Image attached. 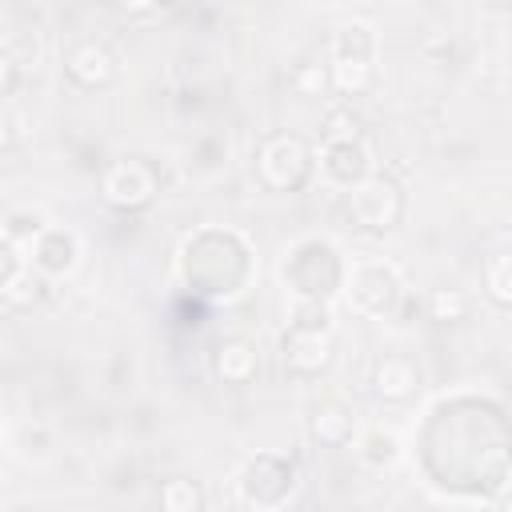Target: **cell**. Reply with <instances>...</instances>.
<instances>
[{"label": "cell", "mask_w": 512, "mask_h": 512, "mask_svg": "<svg viewBox=\"0 0 512 512\" xmlns=\"http://www.w3.org/2000/svg\"><path fill=\"white\" fill-rule=\"evenodd\" d=\"M284 280L296 292V300H332L344 288V264L340 252L328 240H300L284 260Z\"/></svg>", "instance_id": "obj_1"}, {"label": "cell", "mask_w": 512, "mask_h": 512, "mask_svg": "<svg viewBox=\"0 0 512 512\" xmlns=\"http://www.w3.org/2000/svg\"><path fill=\"white\" fill-rule=\"evenodd\" d=\"M316 168V152L296 132H276L256 148V176L268 192H296L308 184Z\"/></svg>", "instance_id": "obj_2"}, {"label": "cell", "mask_w": 512, "mask_h": 512, "mask_svg": "<svg viewBox=\"0 0 512 512\" xmlns=\"http://www.w3.org/2000/svg\"><path fill=\"white\" fill-rule=\"evenodd\" d=\"M344 292L356 316L380 320L392 316L404 300V280L396 272V264L388 260H360L352 272H344Z\"/></svg>", "instance_id": "obj_3"}, {"label": "cell", "mask_w": 512, "mask_h": 512, "mask_svg": "<svg viewBox=\"0 0 512 512\" xmlns=\"http://www.w3.org/2000/svg\"><path fill=\"white\" fill-rule=\"evenodd\" d=\"M348 216L364 228V232H388L400 224L404 216V192L392 176L384 172H368L364 180H356L348 188Z\"/></svg>", "instance_id": "obj_4"}, {"label": "cell", "mask_w": 512, "mask_h": 512, "mask_svg": "<svg viewBox=\"0 0 512 512\" xmlns=\"http://www.w3.org/2000/svg\"><path fill=\"white\" fill-rule=\"evenodd\" d=\"M236 488H240V500L244 504L276 508V504H284L296 492V464L288 456H280V452H256L240 468Z\"/></svg>", "instance_id": "obj_5"}, {"label": "cell", "mask_w": 512, "mask_h": 512, "mask_svg": "<svg viewBox=\"0 0 512 512\" xmlns=\"http://www.w3.org/2000/svg\"><path fill=\"white\" fill-rule=\"evenodd\" d=\"M156 192H160V176H156V168H152L148 160H140V156L116 160V164L104 172V180H100V196H104L112 208H120V212H140V208H148V204L156 200Z\"/></svg>", "instance_id": "obj_6"}, {"label": "cell", "mask_w": 512, "mask_h": 512, "mask_svg": "<svg viewBox=\"0 0 512 512\" xmlns=\"http://www.w3.org/2000/svg\"><path fill=\"white\" fill-rule=\"evenodd\" d=\"M284 368L288 376H300V380H312L320 376L328 364H332V324H304V320H292L288 332H284Z\"/></svg>", "instance_id": "obj_7"}, {"label": "cell", "mask_w": 512, "mask_h": 512, "mask_svg": "<svg viewBox=\"0 0 512 512\" xmlns=\"http://www.w3.org/2000/svg\"><path fill=\"white\" fill-rule=\"evenodd\" d=\"M116 72H120V60H116V52H112L104 40H80V44H72L68 56H64V76H68L76 88H84V92L108 88V84L116 80Z\"/></svg>", "instance_id": "obj_8"}, {"label": "cell", "mask_w": 512, "mask_h": 512, "mask_svg": "<svg viewBox=\"0 0 512 512\" xmlns=\"http://www.w3.org/2000/svg\"><path fill=\"white\" fill-rule=\"evenodd\" d=\"M316 164H320V172H324L328 184L352 188L356 180H364L372 172V152H368L364 140H324Z\"/></svg>", "instance_id": "obj_9"}, {"label": "cell", "mask_w": 512, "mask_h": 512, "mask_svg": "<svg viewBox=\"0 0 512 512\" xmlns=\"http://www.w3.org/2000/svg\"><path fill=\"white\" fill-rule=\"evenodd\" d=\"M80 264V240L68 228H40L32 240V268L44 276H68Z\"/></svg>", "instance_id": "obj_10"}, {"label": "cell", "mask_w": 512, "mask_h": 512, "mask_svg": "<svg viewBox=\"0 0 512 512\" xmlns=\"http://www.w3.org/2000/svg\"><path fill=\"white\" fill-rule=\"evenodd\" d=\"M260 372V348L248 340V336H228L216 344L212 352V376L228 388H240L248 384L252 376Z\"/></svg>", "instance_id": "obj_11"}, {"label": "cell", "mask_w": 512, "mask_h": 512, "mask_svg": "<svg viewBox=\"0 0 512 512\" xmlns=\"http://www.w3.org/2000/svg\"><path fill=\"white\" fill-rule=\"evenodd\" d=\"M372 392L380 396V400H392V404H400V400H408L416 388H420V368L408 360V356H380L376 364H372Z\"/></svg>", "instance_id": "obj_12"}, {"label": "cell", "mask_w": 512, "mask_h": 512, "mask_svg": "<svg viewBox=\"0 0 512 512\" xmlns=\"http://www.w3.org/2000/svg\"><path fill=\"white\" fill-rule=\"evenodd\" d=\"M308 440L320 448H344L352 440V412L340 400H316L308 408Z\"/></svg>", "instance_id": "obj_13"}, {"label": "cell", "mask_w": 512, "mask_h": 512, "mask_svg": "<svg viewBox=\"0 0 512 512\" xmlns=\"http://www.w3.org/2000/svg\"><path fill=\"white\" fill-rule=\"evenodd\" d=\"M328 60H376V32L364 20H344L332 28Z\"/></svg>", "instance_id": "obj_14"}, {"label": "cell", "mask_w": 512, "mask_h": 512, "mask_svg": "<svg viewBox=\"0 0 512 512\" xmlns=\"http://www.w3.org/2000/svg\"><path fill=\"white\" fill-rule=\"evenodd\" d=\"M44 296H48V276L36 272L32 264H20V272L0 288V300H4L12 312H32Z\"/></svg>", "instance_id": "obj_15"}, {"label": "cell", "mask_w": 512, "mask_h": 512, "mask_svg": "<svg viewBox=\"0 0 512 512\" xmlns=\"http://www.w3.org/2000/svg\"><path fill=\"white\" fill-rule=\"evenodd\" d=\"M484 292L500 312L512 308V256L508 252H492L484 260Z\"/></svg>", "instance_id": "obj_16"}, {"label": "cell", "mask_w": 512, "mask_h": 512, "mask_svg": "<svg viewBox=\"0 0 512 512\" xmlns=\"http://www.w3.org/2000/svg\"><path fill=\"white\" fill-rule=\"evenodd\" d=\"M424 308H428V320H436V324H460V320H468L472 300L460 288H432Z\"/></svg>", "instance_id": "obj_17"}, {"label": "cell", "mask_w": 512, "mask_h": 512, "mask_svg": "<svg viewBox=\"0 0 512 512\" xmlns=\"http://www.w3.org/2000/svg\"><path fill=\"white\" fill-rule=\"evenodd\" d=\"M160 504L168 508V512H200L204 508V492H200V484L196 480H164L160 484Z\"/></svg>", "instance_id": "obj_18"}, {"label": "cell", "mask_w": 512, "mask_h": 512, "mask_svg": "<svg viewBox=\"0 0 512 512\" xmlns=\"http://www.w3.org/2000/svg\"><path fill=\"white\" fill-rule=\"evenodd\" d=\"M292 88H296L300 96H308V100H320V96L332 88L328 64H320V60H304V64L292 72Z\"/></svg>", "instance_id": "obj_19"}, {"label": "cell", "mask_w": 512, "mask_h": 512, "mask_svg": "<svg viewBox=\"0 0 512 512\" xmlns=\"http://www.w3.org/2000/svg\"><path fill=\"white\" fill-rule=\"evenodd\" d=\"M360 456H364L368 464H392V460L400 456V444H396L392 432H384V428H368L364 440H360Z\"/></svg>", "instance_id": "obj_20"}, {"label": "cell", "mask_w": 512, "mask_h": 512, "mask_svg": "<svg viewBox=\"0 0 512 512\" xmlns=\"http://www.w3.org/2000/svg\"><path fill=\"white\" fill-rule=\"evenodd\" d=\"M324 140H364V120L352 108H332L324 116Z\"/></svg>", "instance_id": "obj_21"}, {"label": "cell", "mask_w": 512, "mask_h": 512, "mask_svg": "<svg viewBox=\"0 0 512 512\" xmlns=\"http://www.w3.org/2000/svg\"><path fill=\"white\" fill-rule=\"evenodd\" d=\"M40 228H44V220L36 212H12L8 224H4V232H8L12 244H32L40 236Z\"/></svg>", "instance_id": "obj_22"}, {"label": "cell", "mask_w": 512, "mask_h": 512, "mask_svg": "<svg viewBox=\"0 0 512 512\" xmlns=\"http://www.w3.org/2000/svg\"><path fill=\"white\" fill-rule=\"evenodd\" d=\"M16 272H20V252H16V244L8 240V232H0V288H4Z\"/></svg>", "instance_id": "obj_23"}, {"label": "cell", "mask_w": 512, "mask_h": 512, "mask_svg": "<svg viewBox=\"0 0 512 512\" xmlns=\"http://www.w3.org/2000/svg\"><path fill=\"white\" fill-rule=\"evenodd\" d=\"M164 4H168V0H116V8L128 12V16H148V12L164 8Z\"/></svg>", "instance_id": "obj_24"}, {"label": "cell", "mask_w": 512, "mask_h": 512, "mask_svg": "<svg viewBox=\"0 0 512 512\" xmlns=\"http://www.w3.org/2000/svg\"><path fill=\"white\" fill-rule=\"evenodd\" d=\"M16 88V64L8 52H0V96H8Z\"/></svg>", "instance_id": "obj_25"}, {"label": "cell", "mask_w": 512, "mask_h": 512, "mask_svg": "<svg viewBox=\"0 0 512 512\" xmlns=\"http://www.w3.org/2000/svg\"><path fill=\"white\" fill-rule=\"evenodd\" d=\"M12 144V120H8V112L0 108V152Z\"/></svg>", "instance_id": "obj_26"}, {"label": "cell", "mask_w": 512, "mask_h": 512, "mask_svg": "<svg viewBox=\"0 0 512 512\" xmlns=\"http://www.w3.org/2000/svg\"><path fill=\"white\" fill-rule=\"evenodd\" d=\"M488 4H492V8H508V0H488Z\"/></svg>", "instance_id": "obj_27"}]
</instances>
